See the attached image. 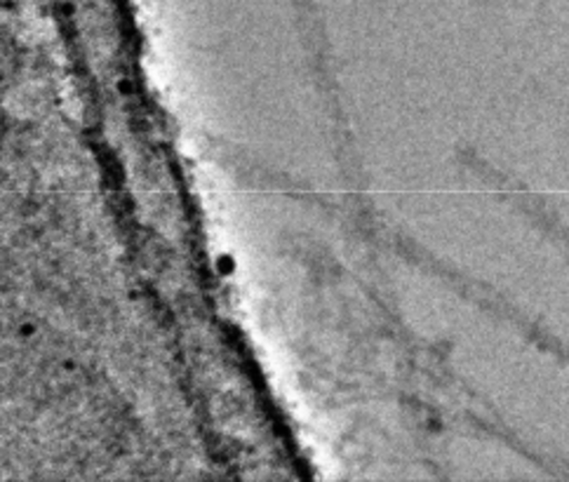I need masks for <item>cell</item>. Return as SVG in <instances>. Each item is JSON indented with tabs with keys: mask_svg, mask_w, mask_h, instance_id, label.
Returning <instances> with one entry per match:
<instances>
[{
	"mask_svg": "<svg viewBox=\"0 0 569 482\" xmlns=\"http://www.w3.org/2000/svg\"><path fill=\"white\" fill-rule=\"evenodd\" d=\"M33 334V328L31 325H22V337H31Z\"/></svg>",
	"mask_w": 569,
	"mask_h": 482,
	"instance_id": "1",
	"label": "cell"
}]
</instances>
